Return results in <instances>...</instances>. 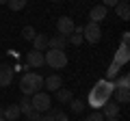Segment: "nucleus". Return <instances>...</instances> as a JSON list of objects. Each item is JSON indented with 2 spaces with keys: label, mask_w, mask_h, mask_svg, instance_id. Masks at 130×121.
<instances>
[{
  "label": "nucleus",
  "mask_w": 130,
  "mask_h": 121,
  "mask_svg": "<svg viewBox=\"0 0 130 121\" xmlns=\"http://www.w3.org/2000/svg\"><path fill=\"white\" fill-rule=\"evenodd\" d=\"M7 54L13 56V58H18V50H13V48H11V50H7Z\"/></svg>",
  "instance_id": "nucleus-32"
},
{
  "label": "nucleus",
  "mask_w": 130,
  "mask_h": 121,
  "mask_svg": "<svg viewBox=\"0 0 130 121\" xmlns=\"http://www.w3.org/2000/svg\"><path fill=\"white\" fill-rule=\"evenodd\" d=\"M43 87H46L48 91H59V89L63 87V78H61L59 74H52V76H48V78H43Z\"/></svg>",
  "instance_id": "nucleus-10"
},
{
  "label": "nucleus",
  "mask_w": 130,
  "mask_h": 121,
  "mask_svg": "<svg viewBox=\"0 0 130 121\" xmlns=\"http://www.w3.org/2000/svg\"><path fill=\"white\" fill-rule=\"evenodd\" d=\"M106 15H108V9H106V7H104V5H95L91 11H89V22L100 24V22L106 19Z\"/></svg>",
  "instance_id": "nucleus-7"
},
{
  "label": "nucleus",
  "mask_w": 130,
  "mask_h": 121,
  "mask_svg": "<svg viewBox=\"0 0 130 121\" xmlns=\"http://www.w3.org/2000/svg\"><path fill=\"white\" fill-rule=\"evenodd\" d=\"M26 63H28V67H43L46 63H43V52H37V50H32V52H28L26 54Z\"/></svg>",
  "instance_id": "nucleus-9"
},
{
  "label": "nucleus",
  "mask_w": 130,
  "mask_h": 121,
  "mask_svg": "<svg viewBox=\"0 0 130 121\" xmlns=\"http://www.w3.org/2000/svg\"><path fill=\"white\" fill-rule=\"evenodd\" d=\"M130 41V33H124L121 35V43H128Z\"/></svg>",
  "instance_id": "nucleus-31"
},
{
  "label": "nucleus",
  "mask_w": 130,
  "mask_h": 121,
  "mask_svg": "<svg viewBox=\"0 0 130 121\" xmlns=\"http://www.w3.org/2000/svg\"><path fill=\"white\" fill-rule=\"evenodd\" d=\"M28 0H7V7H9L11 11H22L24 7H26Z\"/></svg>",
  "instance_id": "nucleus-23"
},
{
  "label": "nucleus",
  "mask_w": 130,
  "mask_h": 121,
  "mask_svg": "<svg viewBox=\"0 0 130 121\" xmlns=\"http://www.w3.org/2000/svg\"><path fill=\"white\" fill-rule=\"evenodd\" d=\"M43 63L52 69H65L67 54H65V50H46L43 52Z\"/></svg>",
  "instance_id": "nucleus-3"
},
{
  "label": "nucleus",
  "mask_w": 130,
  "mask_h": 121,
  "mask_svg": "<svg viewBox=\"0 0 130 121\" xmlns=\"http://www.w3.org/2000/svg\"><path fill=\"white\" fill-rule=\"evenodd\" d=\"M20 115H22V112H20V106H18V104H9L7 108H2V117H5L7 121H15Z\"/></svg>",
  "instance_id": "nucleus-14"
},
{
  "label": "nucleus",
  "mask_w": 130,
  "mask_h": 121,
  "mask_svg": "<svg viewBox=\"0 0 130 121\" xmlns=\"http://www.w3.org/2000/svg\"><path fill=\"white\" fill-rule=\"evenodd\" d=\"M32 50H37V52H46L48 50V35H35V39H32Z\"/></svg>",
  "instance_id": "nucleus-13"
},
{
  "label": "nucleus",
  "mask_w": 130,
  "mask_h": 121,
  "mask_svg": "<svg viewBox=\"0 0 130 121\" xmlns=\"http://www.w3.org/2000/svg\"><path fill=\"white\" fill-rule=\"evenodd\" d=\"M54 93H56V99H59L61 104H70L72 99H74V93H72L70 89H63V87H61L59 91H54Z\"/></svg>",
  "instance_id": "nucleus-17"
},
{
  "label": "nucleus",
  "mask_w": 130,
  "mask_h": 121,
  "mask_svg": "<svg viewBox=\"0 0 130 121\" xmlns=\"http://www.w3.org/2000/svg\"><path fill=\"white\" fill-rule=\"evenodd\" d=\"M113 93H115V84H113V80H106V78H104V80H98V82L93 84V89L89 91L87 104L93 108V110H100V108L111 99Z\"/></svg>",
  "instance_id": "nucleus-1"
},
{
  "label": "nucleus",
  "mask_w": 130,
  "mask_h": 121,
  "mask_svg": "<svg viewBox=\"0 0 130 121\" xmlns=\"http://www.w3.org/2000/svg\"><path fill=\"white\" fill-rule=\"evenodd\" d=\"M11 82H13V67L0 63V87H9Z\"/></svg>",
  "instance_id": "nucleus-8"
},
{
  "label": "nucleus",
  "mask_w": 130,
  "mask_h": 121,
  "mask_svg": "<svg viewBox=\"0 0 130 121\" xmlns=\"http://www.w3.org/2000/svg\"><path fill=\"white\" fill-rule=\"evenodd\" d=\"M52 2H56V0H52Z\"/></svg>",
  "instance_id": "nucleus-38"
},
{
  "label": "nucleus",
  "mask_w": 130,
  "mask_h": 121,
  "mask_svg": "<svg viewBox=\"0 0 130 121\" xmlns=\"http://www.w3.org/2000/svg\"><path fill=\"white\" fill-rule=\"evenodd\" d=\"M104 121H117V117H113V119H104Z\"/></svg>",
  "instance_id": "nucleus-33"
},
{
  "label": "nucleus",
  "mask_w": 130,
  "mask_h": 121,
  "mask_svg": "<svg viewBox=\"0 0 130 121\" xmlns=\"http://www.w3.org/2000/svg\"><path fill=\"white\" fill-rule=\"evenodd\" d=\"M65 46H67V37H63V35L48 37V50H65Z\"/></svg>",
  "instance_id": "nucleus-12"
},
{
  "label": "nucleus",
  "mask_w": 130,
  "mask_h": 121,
  "mask_svg": "<svg viewBox=\"0 0 130 121\" xmlns=\"http://www.w3.org/2000/svg\"><path fill=\"white\" fill-rule=\"evenodd\" d=\"M67 43H72V46H80V43H83V33H72L70 37H67Z\"/></svg>",
  "instance_id": "nucleus-25"
},
{
  "label": "nucleus",
  "mask_w": 130,
  "mask_h": 121,
  "mask_svg": "<svg viewBox=\"0 0 130 121\" xmlns=\"http://www.w3.org/2000/svg\"><path fill=\"white\" fill-rule=\"evenodd\" d=\"M74 19L67 17V15H63V17H59V22H56V30H59V35H63V37H70L72 33H74Z\"/></svg>",
  "instance_id": "nucleus-6"
},
{
  "label": "nucleus",
  "mask_w": 130,
  "mask_h": 121,
  "mask_svg": "<svg viewBox=\"0 0 130 121\" xmlns=\"http://www.w3.org/2000/svg\"><path fill=\"white\" fill-rule=\"evenodd\" d=\"M54 115H56V108H50L48 112H43V115H41V119H39V121H54Z\"/></svg>",
  "instance_id": "nucleus-26"
},
{
  "label": "nucleus",
  "mask_w": 130,
  "mask_h": 121,
  "mask_svg": "<svg viewBox=\"0 0 130 121\" xmlns=\"http://www.w3.org/2000/svg\"><path fill=\"white\" fill-rule=\"evenodd\" d=\"M117 2H119V0H102V5L106 7V9H108V7H115Z\"/></svg>",
  "instance_id": "nucleus-30"
},
{
  "label": "nucleus",
  "mask_w": 130,
  "mask_h": 121,
  "mask_svg": "<svg viewBox=\"0 0 130 121\" xmlns=\"http://www.w3.org/2000/svg\"><path fill=\"white\" fill-rule=\"evenodd\" d=\"M119 71H121V65H119V63H115V61H113V63H111V67H108V69H106V80H115Z\"/></svg>",
  "instance_id": "nucleus-20"
},
{
  "label": "nucleus",
  "mask_w": 130,
  "mask_h": 121,
  "mask_svg": "<svg viewBox=\"0 0 130 121\" xmlns=\"http://www.w3.org/2000/svg\"><path fill=\"white\" fill-rule=\"evenodd\" d=\"M83 39L89 43H98L100 39H102V28H100V24L95 22H87L83 26Z\"/></svg>",
  "instance_id": "nucleus-4"
},
{
  "label": "nucleus",
  "mask_w": 130,
  "mask_h": 121,
  "mask_svg": "<svg viewBox=\"0 0 130 121\" xmlns=\"http://www.w3.org/2000/svg\"><path fill=\"white\" fill-rule=\"evenodd\" d=\"M0 117H2V106H0Z\"/></svg>",
  "instance_id": "nucleus-35"
},
{
  "label": "nucleus",
  "mask_w": 130,
  "mask_h": 121,
  "mask_svg": "<svg viewBox=\"0 0 130 121\" xmlns=\"http://www.w3.org/2000/svg\"><path fill=\"white\" fill-rule=\"evenodd\" d=\"M30 104H32V110H37V112H48L50 110V106H52V102H50V95L48 93H43V91H39V93H35L30 97Z\"/></svg>",
  "instance_id": "nucleus-5"
},
{
  "label": "nucleus",
  "mask_w": 130,
  "mask_h": 121,
  "mask_svg": "<svg viewBox=\"0 0 130 121\" xmlns=\"http://www.w3.org/2000/svg\"><path fill=\"white\" fill-rule=\"evenodd\" d=\"M100 112L104 115V119H113V117L119 115V104H117V102H111V99H108V102L104 104L102 108H100Z\"/></svg>",
  "instance_id": "nucleus-11"
},
{
  "label": "nucleus",
  "mask_w": 130,
  "mask_h": 121,
  "mask_svg": "<svg viewBox=\"0 0 130 121\" xmlns=\"http://www.w3.org/2000/svg\"><path fill=\"white\" fill-rule=\"evenodd\" d=\"M115 13H117L119 19L128 22V19H130V5H128V2H117V5H115Z\"/></svg>",
  "instance_id": "nucleus-16"
},
{
  "label": "nucleus",
  "mask_w": 130,
  "mask_h": 121,
  "mask_svg": "<svg viewBox=\"0 0 130 121\" xmlns=\"http://www.w3.org/2000/svg\"><path fill=\"white\" fill-rule=\"evenodd\" d=\"M128 99H130L128 89H115V102L117 104H128Z\"/></svg>",
  "instance_id": "nucleus-18"
},
{
  "label": "nucleus",
  "mask_w": 130,
  "mask_h": 121,
  "mask_svg": "<svg viewBox=\"0 0 130 121\" xmlns=\"http://www.w3.org/2000/svg\"><path fill=\"white\" fill-rule=\"evenodd\" d=\"M119 2H128V0H119Z\"/></svg>",
  "instance_id": "nucleus-37"
},
{
  "label": "nucleus",
  "mask_w": 130,
  "mask_h": 121,
  "mask_svg": "<svg viewBox=\"0 0 130 121\" xmlns=\"http://www.w3.org/2000/svg\"><path fill=\"white\" fill-rule=\"evenodd\" d=\"M85 121H104V115H102L100 110H95V112H91V115H89Z\"/></svg>",
  "instance_id": "nucleus-27"
},
{
  "label": "nucleus",
  "mask_w": 130,
  "mask_h": 121,
  "mask_svg": "<svg viewBox=\"0 0 130 121\" xmlns=\"http://www.w3.org/2000/svg\"><path fill=\"white\" fill-rule=\"evenodd\" d=\"M41 89H43V78L39 74H35V71L24 74L22 78H20V91H22L24 95H28V97H32L35 93H39Z\"/></svg>",
  "instance_id": "nucleus-2"
},
{
  "label": "nucleus",
  "mask_w": 130,
  "mask_h": 121,
  "mask_svg": "<svg viewBox=\"0 0 130 121\" xmlns=\"http://www.w3.org/2000/svg\"><path fill=\"white\" fill-rule=\"evenodd\" d=\"M0 121H7V119H5V117H0Z\"/></svg>",
  "instance_id": "nucleus-36"
},
{
  "label": "nucleus",
  "mask_w": 130,
  "mask_h": 121,
  "mask_svg": "<svg viewBox=\"0 0 130 121\" xmlns=\"http://www.w3.org/2000/svg\"><path fill=\"white\" fill-rule=\"evenodd\" d=\"M54 121H70V119H67V115H65L63 110H56V115H54Z\"/></svg>",
  "instance_id": "nucleus-29"
},
{
  "label": "nucleus",
  "mask_w": 130,
  "mask_h": 121,
  "mask_svg": "<svg viewBox=\"0 0 130 121\" xmlns=\"http://www.w3.org/2000/svg\"><path fill=\"white\" fill-rule=\"evenodd\" d=\"M20 112H22V115H28V112H32V104H30V97H28V95H24L22 99H20Z\"/></svg>",
  "instance_id": "nucleus-19"
},
{
  "label": "nucleus",
  "mask_w": 130,
  "mask_h": 121,
  "mask_svg": "<svg viewBox=\"0 0 130 121\" xmlns=\"http://www.w3.org/2000/svg\"><path fill=\"white\" fill-rule=\"evenodd\" d=\"M113 84H115V89H128V87H130V76H128V74H121Z\"/></svg>",
  "instance_id": "nucleus-21"
},
{
  "label": "nucleus",
  "mask_w": 130,
  "mask_h": 121,
  "mask_svg": "<svg viewBox=\"0 0 130 121\" xmlns=\"http://www.w3.org/2000/svg\"><path fill=\"white\" fill-rule=\"evenodd\" d=\"M39 119H41V112H37V110H32V112L26 115V121H39Z\"/></svg>",
  "instance_id": "nucleus-28"
},
{
  "label": "nucleus",
  "mask_w": 130,
  "mask_h": 121,
  "mask_svg": "<svg viewBox=\"0 0 130 121\" xmlns=\"http://www.w3.org/2000/svg\"><path fill=\"white\" fill-rule=\"evenodd\" d=\"M35 35H37V30H35L32 26H24V28H22V37L26 39V41H32Z\"/></svg>",
  "instance_id": "nucleus-24"
},
{
  "label": "nucleus",
  "mask_w": 130,
  "mask_h": 121,
  "mask_svg": "<svg viewBox=\"0 0 130 121\" xmlns=\"http://www.w3.org/2000/svg\"><path fill=\"white\" fill-rule=\"evenodd\" d=\"M128 58H130V52H128V43H121L119 46V50H117V54H115V63H119L121 67L128 63Z\"/></svg>",
  "instance_id": "nucleus-15"
},
{
  "label": "nucleus",
  "mask_w": 130,
  "mask_h": 121,
  "mask_svg": "<svg viewBox=\"0 0 130 121\" xmlns=\"http://www.w3.org/2000/svg\"><path fill=\"white\" fill-rule=\"evenodd\" d=\"M85 106H87V104H85L83 99H76V97L70 102V108H72V112H76V115H80V112L85 110Z\"/></svg>",
  "instance_id": "nucleus-22"
},
{
  "label": "nucleus",
  "mask_w": 130,
  "mask_h": 121,
  "mask_svg": "<svg viewBox=\"0 0 130 121\" xmlns=\"http://www.w3.org/2000/svg\"><path fill=\"white\" fill-rule=\"evenodd\" d=\"M0 5H7V0H0Z\"/></svg>",
  "instance_id": "nucleus-34"
}]
</instances>
